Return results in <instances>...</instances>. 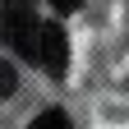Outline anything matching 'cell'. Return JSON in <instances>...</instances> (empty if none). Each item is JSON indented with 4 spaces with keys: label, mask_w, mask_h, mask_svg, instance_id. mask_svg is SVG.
<instances>
[{
    "label": "cell",
    "mask_w": 129,
    "mask_h": 129,
    "mask_svg": "<svg viewBox=\"0 0 129 129\" xmlns=\"http://www.w3.org/2000/svg\"><path fill=\"white\" fill-rule=\"evenodd\" d=\"M37 28H42V19H37V9H32V0H0V37L23 60H32Z\"/></svg>",
    "instance_id": "6da1fadb"
},
{
    "label": "cell",
    "mask_w": 129,
    "mask_h": 129,
    "mask_svg": "<svg viewBox=\"0 0 129 129\" xmlns=\"http://www.w3.org/2000/svg\"><path fill=\"white\" fill-rule=\"evenodd\" d=\"M32 64L46 69L51 78H64V69H69V32H64L55 19H42L37 46H32Z\"/></svg>",
    "instance_id": "7a4b0ae2"
},
{
    "label": "cell",
    "mask_w": 129,
    "mask_h": 129,
    "mask_svg": "<svg viewBox=\"0 0 129 129\" xmlns=\"http://www.w3.org/2000/svg\"><path fill=\"white\" fill-rule=\"evenodd\" d=\"M28 129H74V120H69V111L46 106L42 115H32V124H28Z\"/></svg>",
    "instance_id": "3957f363"
},
{
    "label": "cell",
    "mask_w": 129,
    "mask_h": 129,
    "mask_svg": "<svg viewBox=\"0 0 129 129\" xmlns=\"http://www.w3.org/2000/svg\"><path fill=\"white\" fill-rule=\"evenodd\" d=\"M14 92H19V74H14L9 60H0V102H5V97H14Z\"/></svg>",
    "instance_id": "277c9868"
},
{
    "label": "cell",
    "mask_w": 129,
    "mask_h": 129,
    "mask_svg": "<svg viewBox=\"0 0 129 129\" xmlns=\"http://www.w3.org/2000/svg\"><path fill=\"white\" fill-rule=\"evenodd\" d=\"M78 5H83V0H51V9H55V14H74Z\"/></svg>",
    "instance_id": "5b68a950"
}]
</instances>
